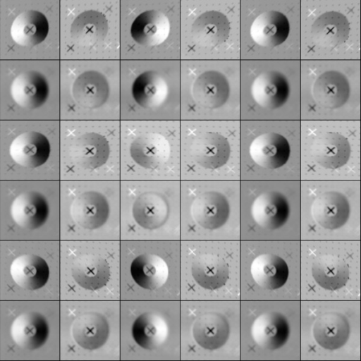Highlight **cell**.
Masks as SVG:
<instances>
[{
    "instance_id": "cell-1",
    "label": "cell",
    "mask_w": 361,
    "mask_h": 361,
    "mask_svg": "<svg viewBox=\"0 0 361 361\" xmlns=\"http://www.w3.org/2000/svg\"><path fill=\"white\" fill-rule=\"evenodd\" d=\"M111 207L109 200L101 192L86 190L75 197L70 206L72 220L88 231L104 226L109 219Z\"/></svg>"
},
{
    "instance_id": "cell-2",
    "label": "cell",
    "mask_w": 361,
    "mask_h": 361,
    "mask_svg": "<svg viewBox=\"0 0 361 361\" xmlns=\"http://www.w3.org/2000/svg\"><path fill=\"white\" fill-rule=\"evenodd\" d=\"M13 221L20 228L34 231L48 221L50 207L46 196L37 190H27L16 195L9 208Z\"/></svg>"
},
{
    "instance_id": "cell-3",
    "label": "cell",
    "mask_w": 361,
    "mask_h": 361,
    "mask_svg": "<svg viewBox=\"0 0 361 361\" xmlns=\"http://www.w3.org/2000/svg\"><path fill=\"white\" fill-rule=\"evenodd\" d=\"M51 152L48 137L39 131L27 130L16 136L8 147L11 159L20 166L37 169L47 163Z\"/></svg>"
},
{
    "instance_id": "cell-4",
    "label": "cell",
    "mask_w": 361,
    "mask_h": 361,
    "mask_svg": "<svg viewBox=\"0 0 361 361\" xmlns=\"http://www.w3.org/2000/svg\"><path fill=\"white\" fill-rule=\"evenodd\" d=\"M9 93L18 106L34 110L42 107L47 102L50 86L43 73L30 70L19 73L13 79Z\"/></svg>"
},
{
    "instance_id": "cell-5",
    "label": "cell",
    "mask_w": 361,
    "mask_h": 361,
    "mask_svg": "<svg viewBox=\"0 0 361 361\" xmlns=\"http://www.w3.org/2000/svg\"><path fill=\"white\" fill-rule=\"evenodd\" d=\"M10 335L19 348L35 350L49 339L50 328L46 317L37 311H27L18 314L11 322Z\"/></svg>"
},
{
    "instance_id": "cell-6",
    "label": "cell",
    "mask_w": 361,
    "mask_h": 361,
    "mask_svg": "<svg viewBox=\"0 0 361 361\" xmlns=\"http://www.w3.org/2000/svg\"><path fill=\"white\" fill-rule=\"evenodd\" d=\"M190 214L195 222L205 230L223 227L231 214L228 198L221 192L209 190L198 195L192 201Z\"/></svg>"
},
{
    "instance_id": "cell-7",
    "label": "cell",
    "mask_w": 361,
    "mask_h": 361,
    "mask_svg": "<svg viewBox=\"0 0 361 361\" xmlns=\"http://www.w3.org/2000/svg\"><path fill=\"white\" fill-rule=\"evenodd\" d=\"M111 149L106 137L97 132H86L75 137L69 148L73 163L85 170H96L109 160Z\"/></svg>"
},
{
    "instance_id": "cell-8",
    "label": "cell",
    "mask_w": 361,
    "mask_h": 361,
    "mask_svg": "<svg viewBox=\"0 0 361 361\" xmlns=\"http://www.w3.org/2000/svg\"><path fill=\"white\" fill-rule=\"evenodd\" d=\"M351 212L348 197L336 190L326 191L319 195L311 206L313 219L324 229L335 231L343 227L349 220Z\"/></svg>"
},
{
    "instance_id": "cell-9",
    "label": "cell",
    "mask_w": 361,
    "mask_h": 361,
    "mask_svg": "<svg viewBox=\"0 0 361 361\" xmlns=\"http://www.w3.org/2000/svg\"><path fill=\"white\" fill-rule=\"evenodd\" d=\"M250 92L260 107L275 110L288 101L290 87L286 76L278 71H267L259 74L252 81Z\"/></svg>"
},
{
    "instance_id": "cell-10",
    "label": "cell",
    "mask_w": 361,
    "mask_h": 361,
    "mask_svg": "<svg viewBox=\"0 0 361 361\" xmlns=\"http://www.w3.org/2000/svg\"><path fill=\"white\" fill-rule=\"evenodd\" d=\"M251 216L262 228L275 231L288 221L290 208L286 196L276 190L263 192L252 202Z\"/></svg>"
},
{
    "instance_id": "cell-11",
    "label": "cell",
    "mask_w": 361,
    "mask_h": 361,
    "mask_svg": "<svg viewBox=\"0 0 361 361\" xmlns=\"http://www.w3.org/2000/svg\"><path fill=\"white\" fill-rule=\"evenodd\" d=\"M190 154L200 166L209 170L224 166L231 156L228 139L216 132H204L197 135L190 146Z\"/></svg>"
},
{
    "instance_id": "cell-12",
    "label": "cell",
    "mask_w": 361,
    "mask_h": 361,
    "mask_svg": "<svg viewBox=\"0 0 361 361\" xmlns=\"http://www.w3.org/2000/svg\"><path fill=\"white\" fill-rule=\"evenodd\" d=\"M290 145L283 135L267 132L257 136L250 143L249 154L259 166L277 169L283 166L290 156Z\"/></svg>"
},
{
    "instance_id": "cell-13",
    "label": "cell",
    "mask_w": 361,
    "mask_h": 361,
    "mask_svg": "<svg viewBox=\"0 0 361 361\" xmlns=\"http://www.w3.org/2000/svg\"><path fill=\"white\" fill-rule=\"evenodd\" d=\"M287 318L277 311L265 312L253 321L250 334L253 341L262 348L276 350L282 348L290 336Z\"/></svg>"
},
{
    "instance_id": "cell-14",
    "label": "cell",
    "mask_w": 361,
    "mask_h": 361,
    "mask_svg": "<svg viewBox=\"0 0 361 361\" xmlns=\"http://www.w3.org/2000/svg\"><path fill=\"white\" fill-rule=\"evenodd\" d=\"M311 154L318 165L326 169L335 170L348 162L351 147L348 138L342 134L324 132L314 138Z\"/></svg>"
},
{
    "instance_id": "cell-15",
    "label": "cell",
    "mask_w": 361,
    "mask_h": 361,
    "mask_svg": "<svg viewBox=\"0 0 361 361\" xmlns=\"http://www.w3.org/2000/svg\"><path fill=\"white\" fill-rule=\"evenodd\" d=\"M133 161L141 168L154 170L164 165L171 155L168 140L158 133H145L135 137L129 147Z\"/></svg>"
},
{
    "instance_id": "cell-16",
    "label": "cell",
    "mask_w": 361,
    "mask_h": 361,
    "mask_svg": "<svg viewBox=\"0 0 361 361\" xmlns=\"http://www.w3.org/2000/svg\"><path fill=\"white\" fill-rule=\"evenodd\" d=\"M171 32L169 18L156 9L145 10L133 20L130 34L137 44L148 47H158L166 41Z\"/></svg>"
},
{
    "instance_id": "cell-17",
    "label": "cell",
    "mask_w": 361,
    "mask_h": 361,
    "mask_svg": "<svg viewBox=\"0 0 361 361\" xmlns=\"http://www.w3.org/2000/svg\"><path fill=\"white\" fill-rule=\"evenodd\" d=\"M312 93L314 100L326 109H337L344 106L350 95L348 78L336 70L326 71L314 80Z\"/></svg>"
},
{
    "instance_id": "cell-18",
    "label": "cell",
    "mask_w": 361,
    "mask_h": 361,
    "mask_svg": "<svg viewBox=\"0 0 361 361\" xmlns=\"http://www.w3.org/2000/svg\"><path fill=\"white\" fill-rule=\"evenodd\" d=\"M71 94L75 102L82 108L97 109L102 106L109 97V82L100 71L86 70L75 78Z\"/></svg>"
},
{
    "instance_id": "cell-19",
    "label": "cell",
    "mask_w": 361,
    "mask_h": 361,
    "mask_svg": "<svg viewBox=\"0 0 361 361\" xmlns=\"http://www.w3.org/2000/svg\"><path fill=\"white\" fill-rule=\"evenodd\" d=\"M290 31L288 17L276 10L264 11L252 21L250 35L253 42L259 47L274 48L288 39Z\"/></svg>"
},
{
    "instance_id": "cell-20",
    "label": "cell",
    "mask_w": 361,
    "mask_h": 361,
    "mask_svg": "<svg viewBox=\"0 0 361 361\" xmlns=\"http://www.w3.org/2000/svg\"><path fill=\"white\" fill-rule=\"evenodd\" d=\"M231 92L230 83L226 75L216 70H207L200 73L192 85L195 102L207 109H216L228 101Z\"/></svg>"
},
{
    "instance_id": "cell-21",
    "label": "cell",
    "mask_w": 361,
    "mask_h": 361,
    "mask_svg": "<svg viewBox=\"0 0 361 361\" xmlns=\"http://www.w3.org/2000/svg\"><path fill=\"white\" fill-rule=\"evenodd\" d=\"M12 41L23 47H34L45 41L49 32V22L42 11L27 9L20 12L10 26Z\"/></svg>"
},
{
    "instance_id": "cell-22",
    "label": "cell",
    "mask_w": 361,
    "mask_h": 361,
    "mask_svg": "<svg viewBox=\"0 0 361 361\" xmlns=\"http://www.w3.org/2000/svg\"><path fill=\"white\" fill-rule=\"evenodd\" d=\"M71 334L80 348L93 351L101 348L107 342L110 335V325L102 314L87 312L73 320Z\"/></svg>"
},
{
    "instance_id": "cell-23",
    "label": "cell",
    "mask_w": 361,
    "mask_h": 361,
    "mask_svg": "<svg viewBox=\"0 0 361 361\" xmlns=\"http://www.w3.org/2000/svg\"><path fill=\"white\" fill-rule=\"evenodd\" d=\"M13 282L27 290H37L44 287L50 277L47 261L36 254H23L15 257L9 267Z\"/></svg>"
},
{
    "instance_id": "cell-24",
    "label": "cell",
    "mask_w": 361,
    "mask_h": 361,
    "mask_svg": "<svg viewBox=\"0 0 361 361\" xmlns=\"http://www.w3.org/2000/svg\"><path fill=\"white\" fill-rule=\"evenodd\" d=\"M131 214L140 228L147 231L157 230L163 226L169 219V204L163 194L146 191L135 199Z\"/></svg>"
},
{
    "instance_id": "cell-25",
    "label": "cell",
    "mask_w": 361,
    "mask_h": 361,
    "mask_svg": "<svg viewBox=\"0 0 361 361\" xmlns=\"http://www.w3.org/2000/svg\"><path fill=\"white\" fill-rule=\"evenodd\" d=\"M231 23L227 16L216 10L200 14L191 25L193 41L199 46L214 49L224 43L229 37Z\"/></svg>"
},
{
    "instance_id": "cell-26",
    "label": "cell",
    "mask_w": 361,
    "mask_h": 361,
    "mask_svg": "<svg viewBox=\"0 0 361 361\" xmlns=\"http://www.w3.org/2000/svg\"><path fill=\"white\" fill-rule=\"evenodd\" d=\"M350 23L347 17L336 11L319 15L311 26V36L315 44L327 49L344 44L349 38Z\"/></svg>"
},
{
    "instance_id": "cell-27",
    "label": "cell",
    "mask_w": 361,
    "mask_h": 361,
    "mask_svg": "<svg viewBox=\"0 0 361 361\" xmlns=\"http://www.w3.org/2000/svg\"><path fill=\"white\" fill-rule=\"evenodd\" d=\"M230 325L227 318L216 312H205L194 321L192 337L204 350L214 351L222 348L230 336Z\"/></svg>"
},
{
    "instance_id": "cell-28",
    "label": "cell",
    "mask_w": 361,
    "mask_h": 361,
    "mask_svg": "<svg viewBox=\"0 0 361 361\" xmlns=\"http://www.w3.org/2000/svg\"><path fill=\"white\" fill-rule=\"evenodd\" d=\"M312 335L322 348L333 351L341 348L350 335V325L345 315L329 312L319 316L312 326Z\"/></svg>"
},
{
    "instance_id": "cell-29",
    "label": "cell",
    "mask_w": 361,
    "mask_h": 361,
    "mask_svg": "<svg viewBox=\"0 0 361 361\" xmlns=\"http://www.w3.org/2000/svg\"><path fill=\"white\" fill-rule=\"evenodd\" d=\"M130 274L133 281L141 288L154 290L166 283L169 269L166 262L161 256L152 253H142L131 261Z\"/></svg>"
},
{
    "instance_id": "cell-30",
    "label": "cell",
    "mask_w": 361,
    "mask_h": 361,
    "mask_svg": "<svg viewBox=\"0 0 361 361\" xmlns=\"http://www.w3.org/2000/svg\"><path fill=\"white\" fill-rule=\"evenodd\" d=\"M71 276L82 288L95 291L107 285L111 278V269L104 258L96 255L85 254L73 260Z\"/></svg>"
},
{
    "instance_id": "cell-31",
    "label": "cell",
    "mask_w": 361,
    "mask_h": 361,
    "mask_svg": "<svg viewBox=\"0 0 361 361\" xmlns=\"http://www.w3.org/2000/svg\"><path fill=\"white\" fill-rule=\"evenodd\" d=\"M250 274L259 287L275 290L282 288L288 281L289 267L281 257L272 253H263L252 260Z\"/></svg>"
},
{
    "instance_id": "cell-32",
    "label": "cell",
    "mask_w": 361,
    "mask_h": 361,
    "mask_svg": "<svg viewBox=\"0 0 361 361\" xmlns=\"http://www.w3.org/2000/svg\"><path fill=\"white\" fill-rule=\"evenodd\" d=\"M169 325L159 314L145 312L138 315L131 325V336L141 348L153 350L159 348L169 336Z\"/></svg>"
},
{
    "instance_id": "cell-33",
    "label": "cell",
    "mask_w": 361,
    "mask_h": 361,
    "mask_svg": "<svg viewBox=\"0 0 361 361\" xmlns=\"http://www.w3.org/2000/svg\"><path fill=\"white\" fill-rule=\"evenodd\" d=\"M109 32V21L101 11L85 10L73 19L70 27L72 39L82 47H92L102 42Z\"/></svg>"
},
{
    "instance_id": "cell-34",
    "label": "cell",
    "mask_w": 361,
    "mask_h": 361,
    "mask_svg": "<svg viewBox=\"0 0 361 361\" xmlns=\"http://www.w3.org/2000/svg\"><path fill=\"white\" fill-rule=\"evenodd\" d=\"M191 275L201 288L218 290L226 285L229 278V267L221 257L210 253L197 256L191 265Z\"/></svg>"
},
{
    "instance_id": "cell-35",
    "label": "cell",
    "mask_w": 361,
    "mask_h": 361,
    "mask_svg": "<svg viewBox=\"0 0 361 361\" xmlns=\"http://www.w3.org/2000/svg\"><path fill=\"white\" fill-rule=\"evenodd\" d=\"M130 91L137 104L144 109H154L161 106L166 100L169 86L159 73L149 70L136 76Z\"/></svg>"
},
{
    "instance_id": "cell-36",
    "label": "cell",
    "mask_w": 361,
    "mask_h": 361,
    "mask_svg": "<svg viewBox=\"0 0 361 361\" xmlns=\"http://www.w3.org/2000/svg\"><path fill=\"white\" fill-rule=\"evenodd\" d=\"M311 272L317 285L330 291L343 288L350 278L349 265L344 259L334 255L317 257L312 264Z\"/></svg>"
}]
</instances>
